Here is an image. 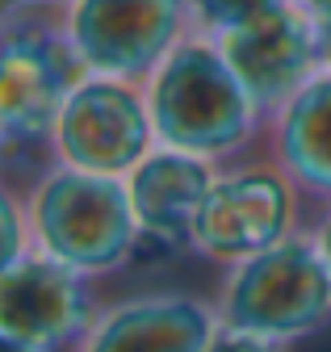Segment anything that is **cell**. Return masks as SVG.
Segmentation results:
<instances>
[{
    "label": "cell",
    "instance_id": "277c9868",
    "mask_svg": "<svg viewBox=\"0 0 331 352\" xmlns=\"http://www.w3.org/2000/svg\"><path fill=\"white\" fill-rule=\"evenodd\" d=\"M331 315V269L319 243L285 239L235 264L222 289V327L269 344L315 331Z\"/></svg>",
    "mask_w": 331,
    "mask_h": 352
},
{
    "label": "cell",
    "instance_id": "5bb4252c",
    "mask_svg": "<svg viewBox=\"0 0 331 352\" xmlns=\"http://www.w3.org/2000/svg\"><path fill=\"white\" fill-rule=\"evenodd\" d=\"M25 256V214L9 189H0V273H9Z\"/></svg>",
    "mask_w": 331,
    "mask_h": 352
},
{
    "label": "cell",
    "instance_id": "30bf717a",
    "mask_svg": "<svg viewBox=\"0 0 331 352\" xmlns=\"http://www.w3.org/2000/svg\"><path fill=\"white\" fill-rule=\"evenodd\" d=\"M218 181L210 160L189 155V151H172V147H159L151 151L130 176H126V189L139 214V231L168 243L172 252L193 248V223H197V210L210 193V185Z\"/></svg>",
    "mask_w": 331,
    "mask_h": 352
},
{
    "label": "cell",
    "instance_id": "8992f818",
    "mask_svg": "<svg viewBox=\"0 0 331 352\" xmlns=\"http://www.w3.org/2000/svg\"><path fill=\"white\" fill-rule=\"evenodd\" d=\"M155 143L143 84L89 76L67 97L51 135L55 160L101 176H130Z\"/></svg>",
    "mask_w": 331,
    "mask_h": 352
},
{
    "label": "cell",
    "instance_id": "8fae6325",
    "mask_svg": "<svg viewBox=\"0 0 331 352\" xmlns=\"http://www.w3.org/2000/svg\"><path fill=\"white\" fill-rule=\"evenodd\" d=\"M218 327L214 315L193 298H139L109 311L93 331L84 352H205Z\"/></svg>",
    "mask_w": 331,
    "mask_h": 352
},
{
    "label": "cell",
    "instance_id": "52a82bcc",
    "mask_svg": "<svg viewBox=\"0 0 331 352\" xmlns=\"http://www.w3.org/2000/svg\"><path fill=\"white\" fill-rule=\"evenodd\" d=\"M298 185L281 168H239L210 185L197 223L193 248L218 260H247L289 239Z\"/></svg>",
    "mask_w": 331,
    "mask_h": 352
},
{
    "label": "cell",
    "instance_id": "7c38bea8",
    "mask_svg": "<svg viewBox=\"0 0 331 352\" xmlns=\"http://www.w3.org/2000/svg\"><path fill=\"white\" fill-rule=\"evenodd\" d=\"M273 155L298 189L331 197V67L273 113Z\"/></svg>",
    "mask_w": 331,
    "mask_h": 352
},
{
    "label": "cell",
    "instance_id": "d6986e66",
    "mask_svg": "<svg viewBox=\"0 0 331 352\" xmlns=\"http://www.w3.org/2000/svg\"><path fill=\"white\" fill-rule=\"evenodd\" d=\"M319 252H323V260H327V269H331V214L323 218V227H319Z\"/></svg>",
    "mask_w": 331,
    "mask_h": 352
},
{
    "label": "cell",
    "instance_id": "9a60e30c",
    "mask_svg": "<svg viewBox=\"0 0 331 352\" xmlns=\"http://www.w3.org/2000/svg\"><path fill=\"white\" fill-rule=\"evenodd\" d=\"M205 352H277L269 340H260V336H243V331H231V327H222L218 336H214V344L205 348Z\"/></svg>",
    "mask_w": 331,
    "mask_h": 352
},
{
    "label": "cell",
    "instance_id": "9c48e42d",
    "mask_svg": "<svg viewBox=\"0 0 331 352\" xmlns=\"http://www.w3.org/2000/svg\"><path fill=\"white\" fill-rule=\"evenodd\" d=\"M89 285L84 273L67 269L51 256H21L0 273V331L34 348L55 352L59 344L89 331Z\"/></svg>",
    "mask_w": 331,
    "mask_h": 352
},
{
    "label": "cell",
    "instance_id": "e0dca14e",
    "mask_svg": "<svg viewBox=\"0 0 331 352\" xmlns=\"http://www.w3.org/2000/svg\"><path fill=\"white\" fill-rule=\"evenodd\" d=\"M30 9H38L34 0H0V25H5V21H13V17H25Z\"/></svg>",
    "mask_w": 331,
    "mask_h": 352
},
{
    "label": "cell",
    "instance_id": "ba28073f",
    "mask_svg": "<svg viewBox=\"0 0 331 352\" xmlns=\"http://www.w3.org/2000/svg\"><path fill=\"white\" fill-rule=\"evenodd\" d=\"M214 42L260 113H277L298 88H306L323 72L319 30L298 0H289V5L247 21Z\"/></svg>",
    "mask_w": 331,
    "mask_h": 352
},
{
    "label": "cell",
    "instance_id": "4fadbf2b",
    "mask_svg": "<svg viewBox=\"0 0 331 352\" xmlns=\"http://www.w3.org/2000/svg\"><path fill=\"white\" fill-rule=\"evenodd\" d=\"M281 5H289V0H189V17H193V34L222 38Z\"/></svg>",
    "mask_w": 331,
    "mask_h": 352
},
{
    "label": "cell",
    "instance_id": "44dd1931",
    "mask_svg": "<svg viewBox=\"0 0 331 352\" xmlns=\"http://www.w3.org/2000/svg\"><path fill=\"white\" fill-rule=\"evenodd\" d=\"M0 151H5V139H0Z\"/></svg>",
    "mask_w": 331,
    "mask_h": 352
},
{
    "label": "cell",
    "instance_id": "3957f363",
    "mask_svg": "<svg viewBox=\"0 0 331 352\" xmlns=\"http://www.w3.org/2000/svg\"><path fill=\"white\" fill-rule=\"evenodd\" d=\"M89 80L63 9H30L0 25V139L43 143L55 135L67 97Z\"/></svg>",
    "mask_w": 331,
    "mask_h": 352
},
{
    "label": "cell",
    "instance_id": "2e32d148",
    "mask_svg": "<svg viewBox=\"0 0 331 352\" xmlns=\"http://www.w3.org/2000/svg\"><path fill=\"white\" fill-rule=\"evenodd\" d=\"M310 13L315 30H319V51H323V67H331V0H298Z\"/></svg>",
    "mask_w": 331,
    "mask_h": 352
},
{
    "label": "cell",
    "instance_id": "ac0fdd59",
    "mask_svg": "<svg viewBox=\"0 0 331 352\" xmlns=\"http://www.w3.org/2000/svg\"><path fill=\"white\" fill-rule=\"evenodd\" d=\"M0 352H47V348H34V344L17 340V336H9V331H0Z\"/></svg>",
    "mask_w": 331,
    "mask_h": 352
},
{
    "label": "cell",
    "instance_id": "5b68a950",
    "mask_svg": "<svg viewBox=\"0 0 331 352\" xmlns=\"http://www.w3.org/2000/svg\"><path fill=\"white\" fill-rule=\"evenodd\" d=\"M63 25L89 76L143 84L193 34L189 0H71Z\"/></svg>",
    "mask_w": 331,
    "mask_h": 352
},
{
    "label": "cell",
    "instance_id": "6da1fadb",
    "mask_svg": "<svg viewBox=\"0 0 331 352\" xmlns=\"http://www.w3.org/2000/svg\"><path fill=\"white\" fill-rule=\"evenodd\" d=\"M147 113L155 143L189 151L201 160H222L247 147L256 122L264 118L247 88L231 72L214 38L189 34L147 80Z\"/></svg>",
    "mask_w": 331,
    "mask_h": 352
},
{
    "label": "cell",
    "instance_id": "7a4b0ae2",
    "mask_svg": "<svg viewBox=\"0 0 331 352\" xmlns=\"http://www.w3.org/2000/svg\"><path fill=\"white\" fill-rule=\"evenodd\" d=\"M30 227L43 256L76 273H113L135 260L139 214L126 176L84 168H51L30 197Z\"/></svg>",
    "mask_w": 331,
    "mask_h": 352
},
{
    "label": "cell",
    "instance_id": "ffe728a7",
    "mask_svg": "<svg viewBox=\"0 0 331 352\" xmlns=\"http://www.w3.org/2000/svg\"><path fill=\"white\" fill-rule=\"evenodd\" d=\"M34 5H38V9H67L71 0H34Z\"/></svg>",
    "mask_w": 331,
    "mask_h": 352
}]
</instances>
